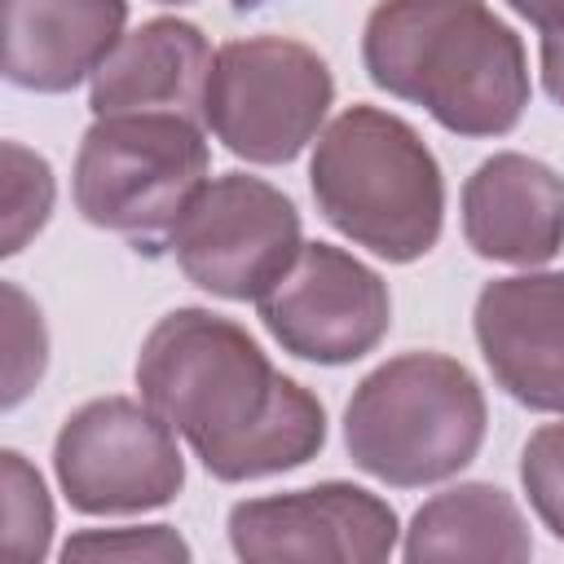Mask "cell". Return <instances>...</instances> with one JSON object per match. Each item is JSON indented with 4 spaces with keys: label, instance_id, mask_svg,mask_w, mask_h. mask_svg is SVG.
Returning a JSON list of instances; mask_svg holds the SVG:
<instances>
[{
    "label": "cell",
    "instance_id": "1",
    "mask_svg": "<svg viewBox=\"0 0 564 564\" xmlns=\"http://www.w3.org/2000/svg\"><path fill=\"white\" fill-rule=\"evenodd\" d=\"M137 392L225 485L282 476L326 445V405L313 388L282 375L269 352L212 308L163 313L132 366Z\"/></svg>",
    "mask_w": 564,
    "mask_h": 564
},
{
    "label": "cell",
    "instance_id": "13",
    "mask_svg": "<svg viewBox=\"0 0 564 564\" xmlns=\"http://www.w3.org/2000/svg\"><path fill=\"white\" fill-rule=\"evenodd\" d=\"M128 0H4V79L26 93H70L128 35Z\"/></svg>",
    "mask_w": 564,
    "mask_h": 564
},
{
    "label": "cell",
    "instance_id": "22",
    "mask_svg": "<svg viewBox=\"0 0 564 564\" xmlns=\"http://www.w3.org/2000/svg\"><path fill=\"white\" fill-rule=\"evenodd\" d=\"M511 13H520L538 35L564 31V0H507Z\"/></svg>",
    "mask_w": 564,
    "mask_h": 564
},
{
    "label": "cell",
    "instance_id": "10",
    "mask_svg": "<svg viewBox=\"0 0 564 564\" xmlns=\"http://www.w3.org/2000/svg\"><path fill=\"white\" fill-rule=\"evenodd\" d=\"M229 546L247 564L282 560H335L379 564L401 542V520L388 498L348 480H322L308 489L242 498L229 507Z\"/></svg>",
    "mask_w": 564,
    "mask_h": 564
},
{
    "label": "cell",
    "instance_id": "8",
    "mask_svg": "<svg viewBox=\"0 0 564 564\" xmlns=\"http://www.w3.org/2000/svg\"><path fill=\"white\" fill-rule=\"evenodd\" d=\"M300 247V207L278 185L247 172L212 176L167 242L189 286L234 304H256L291 269Z\"/></svg>",
    "mask_w": 564,
    "mask_h": 564
},
{
    "label": "cell",
    "instance_id": "14",
    "mask_svg": "<svg viewBox=\"0 0 564 564\" xmlns=\"http://www.w3.org/2000/svg\"><path fill=\"white\" fill-rule=\"evenodd\" d=\"M212 44L198 22L185 18H150L128 31L110 57L88 79V110L101 115H137V110H172L203 123V93L212 75Z\"/></svg>",
    "mask_w": 564,
    "mask_h": 564
},
{
    "label": "cell",
    "instance_id": "19",
    "mask_svg": "<svg viewBox=\"0 0 564 564\" xmlns=\"http://www.w3.org/2000/svg\"><path fill=\"white\" fill-rule=\"evenodd\" d=\"M4 410H13L44 375L48 366V335H44V317L40 308L26 300V291L18 282H4Z\"/></svg>",
    "mask_w": 564,
    "mask_h": 564
},
{
    "label": "cell",
    "instance_id": "5",
    "mask_svg": "<svg viewBox=\"0 0 564 564\" xmlns=\"http://www.w3.org/2000/svg\"><path fill=\"white\" fill-rule=\"evenodd\" d=\"M207 123L172 110L101 115L88 123L70 167L75 212L128 238L137 256H163L172 229L212 181Z\"/></svg>",
    "mask_w": 564,
    "mask_h": 564
},
{
    "label": "cell",
    "instance_id": "20",
    "mask_svg": "<svg viewBox=\"0 0 564 564\" xmlns=\"http://www.w3.org/2000/svg\"><path fill=\"white\" fill-rule=\"evenodd\" d=\"M520 485L542 529L564 542V419L529 432L520 449Z\"/></svg>",
    "mask_w": 564,
    "mask_h": 564
},
{
    "label": "cell",
    "instance_id": "3",
    "mask_svg": "<svg viewBox=\"0 0 564 564\" xmlns=\"http://www.w3.org/2000/svg\"><path fill=\"white\" fill-rule=\"evenodd\" d=\"M322 220L388 264L423 260L445 229V176L427 141L383 106H344L313 141Z\"/></svg>",
    "mask_w": 564,
    "mask_h": 564
},
{
    "label": "cell",
    "instance_id": "7",
    "mask_svg": "<svg viewBox=\"0 0 564 564\" xmlns=\"http://www.w3.org/2000/svg\"><path fill=\"white\" fill-rule=\"evenodd\" d=\"M53 476L79 516H141L176 502L185 458L176 427L137 397H93L53 441Z\"/></svg>",
    "mask_w": 564,
    "mask_h": 564
},
{
    "label": "cell",
    "instance_id": "4",
    "mask_svg": "<svg viewBox=\"0 0 564 564\" xmlns=\"http://www.w3.org/2000/svg\"><path fill=\"white\" fill-rule=\"evenodd\" d=\"M480 379L449 352L414 348L379 361L344 405V449L357 471L423 489L458 476L485 445Z\"/></svg>",
    "mask_w": 564,
    "mask_h": 564
},
{
    "label": "cell",
    "instance_id": "17",
    "mask_svg": "<svg viewBox=\"0 0 564 564\" xmlns=\"http://www.w3.org/2000/svg\"><path fill=\"white\" fill-rule=\"evenodd\" d=\"M0 159H4V194H0L4 234H0V256H18L48 225L57 185H53L48 159L26 150L22 141H4Z\"/></svg>",
    "mask_w": 564,
    "mask_h": 564
},
{
    "label": "cell",
    "instance_id": "21",
    "mask_svg": "<svg viewBox=\"0 0 564 564\" xmlns=\"http://www.w3.org/2000/svg\"><path fill=\"white\" fill-rule=\"evenodd\" d=\"M538 57H542V88H546V97L555 106H564V31L542 35Z\"/></svg>",
    "mask_w": 564,
    "mask_h": 564
},
{
    "label": "cell",
    "instance_id": "16",
    "mask_svg": "<svg viewBox=\"0 0 564 564\" xmlns=\"http://www.w3.org/2000/svg\"><path fill=\"white\" fill-rule=\"evenodd\" d=\"M0 485H4V560L35 564L48 555L53 542V498L44 476L26 463L22 449L0 454Z\"/></svg>",
    "mask_w": 564,
    "mask_h": 564
},
{
    "label": "cell",
    "instance_id": "6",
    "mask_svg": "<svg viewBox=\"0 0 564 564\" xmlns=\"http://www.w3.org/2000/svg\"><path fill=\"white\" fill-rule=\"evenodd\" d=\"M330 106L335 75L317 48L291 35H247L216 48L203 123L234 159L278 167L317 141Z\"/></svg>",
    "mask_w": 564,
    "mask_h": 564
},
{
    "label": "cell",
    "instance_id": "9",
    "mask_svg": "<svg viewBox=\"0 0 564 564\" xmlns=\"http://www.w3.org/2000/svg\"><path fill=\"white\" fill-rule=\"evenodd\" d=\"M256 313L282 352L313 366H352L383 344L392 295L352 251L304 242L291 269L256 300Z\"/></svg>",
    "mask_w": 564,
    "mask_h": 564
},
{
    "label": "cell",
    "instance_id": "2",
    "mask_svg": "<svg viewBox=\"0 0 564 564\" xmlns=\"http://www.w3.org/2000/svg\"><path fill=\"white\" fill-rule=\"evenodd\" d=\"M375 88L454 137H507L529 106V57L489 0H379L361 31Z\"/></svg>",
    "mask_w": 564,
    "mask_h": 564
},
{
    "label": "cell",
    "instance_id": "11",
    "mask_svg": "<svg viewBox=\"0 0 564 564\" xmlns=\"http://www.w3.org/2000/svg\"><path fill=\"white\" fill-rule=\"evenodd\" d=\"M471 330L494 383L516 405L564 414V269L485 282Z\"/></svg>",
    "mask_w": 564,
    "mask_h": 564
},
{
    "label": "cell",
    "instance_id": "23",
    "mask_svg": "<svg viewBox=\"0 0 564 564\" xmlns=\"http://www.w3.org/2000/svg\"><path fill=\"white\" fill-rule=\"evenodd\" d=\"M154 4H189V0H154Z\"/></svg>",
    "mask_w": 564,
    "mask_h": 564
},
{
    "label": "cell",
    "instance_id": "15",
    "mask_svg": "<svg viewBox=\"0 0 564 564\" xmlns=\"http://www.w3.org/2000/svg\"><path fill=\"white\" fill-rule=\"evenodd\" d=\"M410 564L423 560H529L533 533L520 502L489 480H467L432 494L401 538Z\"/></svg>",
    "mask_w": 564,
    "mask_h": 564
},
{
    "label": "cell",
    "instance_id": "18",
    "mask_svg": "<svg viewBox=\"0 0 564 564\" xmlns=\"http://www.w3.org/2000/svg\"><path fill=\"white\" fill-rule=\"evenodd\" d=\"M70 560H128V564H189V542L172 524H119V529H79L57 551Z\"/></svg>",
    "mask_w": 564,
    "mask_h": 564
},
{
    "label": "cell",
    "instance_id": "12",
    "mask_svg": "<svg viewBox=\"0 0 564 564\" xmlns=\"http://www.w3.org/2000/svg\"><path fill=\"white\" fill-rule=\"evenodd\" d=\"M463 238L480 260L546 264L564 251V176L520 150H498L463 181Z\"/></svg>",
    "mask_w": 564,
    "mask_h": 564
}]
</instances>
